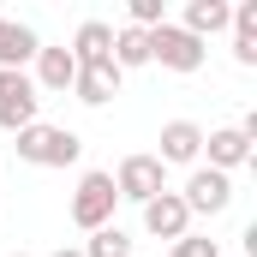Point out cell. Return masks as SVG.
<instances>
[{
	"mask_svg": "<svg viewBox=\"0 0 257 257\" xmlns=\"http://www.w3.org/2000/svg\"><path fill=\"white\" fill-rule=\"evenodd\" d=\"M36 90H54V96H66L72 90V78H78V60H72V48H36Z\"/></svg>",
	"mask_w": 257,
	"mask_h": 257,
	"instance_id": "cell-12",
	"label": "cell"
},
{
	"mask_svg": "<svg viewBox=\"0 0 257 257\" xmlns=\"http://www.w3.org/2000/svg\"><path fill=\"white\" fill-rule=\"evenodd\" d=\"M197 156H203V126H197V120H168L156 162H162V168H180V162H197Z\"/></svg>",
	"mask_w": 257,
	"mask_h": 257,
	"instance_id": "cell-9",
	"label": "cell"
},
{
	"mask_svg": "<svg viewBox=\"0 0 257 257\" xmlns=\"http://www.w3.org/2000/svg\"><path fill=\"white\" fill-rule=\"evenodd\" d=\"M84 156V138L66 126H24L18 132V162H30V168H72Z\"/></svg>",
	"mask_w": 257,
	"mask_h": 257,
	"instance_id": "cell-1",
	"label": "cell"
},
{
	"mask_svg": "<svg viewBox=\"0 0 257 257\" xmlns=\"http://www.w3.org/2000/svg\"><path fill=\"white\" fill-rule=\"evenodd\" d=\"M36 108H42V90L30 84V72H0V132H18L36 126Z\"/></svg>",
	"mask_w": 257,
	"mask_h": 257,
	"instance_id": "cell-4",
	"label": "cell"
},
{
	"mask_svg": "<svg viewBox=\"0 0 257 257\" xmlns=\"http://www.w3.org/2000/svg\"><path fill=\"white\" fill-rule=\"evenodd\" d=\"M144 36H150V66L180 72V78H186V72H197V66H203V54H209L197 36H186V30H180V24H156V30H144Z\"/></svg>",
	"mask_w": 257,
	"mask_h": 257,
	"instance_id": "cell-3",
	"label": "cell"
},
{
	"mask_svg": "<svg viewBox=\"0 0 257 257\" xmlns=\"http://www.w3.org/2000/svg\"><path fill=\"white\" fill-rule=\"evenodd\" d=\"M12 257H24V251H12Z\"/></svg>",
	"mask_w": 257,
	"mask_h": 257,
	"instance_id": "cell-21",
	"label": "cell"
},
{
	"mask_svg": "<svg viewBox=\"0 0 257 257\" xmlns=\"http://www.w3.org/2000/svg\"><path fill=\"white\" fill-rule=\"evenodd\" d=\"M72 60H78V66L114 60V24H102V18H84V24H78V36H72Z\"/></svg>",
	"mask_w": 257,
	"mask_h": 257,
	"instance_id": "cell-13",
	"label": "cell"
},
{
	"mask_svg": "<svg viewBox=\"0 0 257 257\" xmlns=\"http://www.w3.org/2000/svg\"><path fill=\"white\" fill-rule=\"evenodd\" d=\"M48 257H84V251H78V245H60V251H48Z\"/></svg>",
	"mask_w": 257,
	"mask_h": 257,
	"instance_id": "cell-20",
	"label": "cell"
},
{
	"mask_svg": "<svg viewBox=\"0 0 257 257\" xmlns=\"http://www.w3.org/2000/svg\"><path fill=\"white\" fill-rule=\"evenodd\" d=\"M233 60L239 66H257V0H239L233 6Z\"/></svg>",
	"mask_w": 257,
	"mask_h": 257,
	"instance_id": "cell-15",
	"label": "cell"
},
{
	"mask_svg": "<svg viewBox=\"0 0 257 257\" xmlns=\"http://www.w3.org/2000/svg\"><path fill=\"white\" fill-rule=\"evenodd\" d=\"M168 257H221V251H215V239H197V233H186V239H174V245H168Z\"/></svg>",
	"mask_w": 257,
	"mask_h": 257,
	"instance_id": "cell-19",
	"label": "cell"
},
{
	"mask_svg": "<svg viewBox=\"0 0 257 257\" xmlns=\"http://www.w3.org/2000/svg\"><path fill=\"white\" fill-rule=\"evenodd\" d=\"M114 174H102V168H90L84 180H78V192H72V221L84 227V233H96V227H114Z\"/></svg>",
	"mask_w": 257,
	"mask_h": 257,
	"instance_id": "cell-2",
	"label": "cell"
},
{
	"mask_svg": "<svg viewBox=\"0 0 257 257\" xmlns=\"http://www.w3.org/2000/svg\"><path fill=\"white\" fill-rule=\"evenodd\" d=\"M120 66L114 60H96V66H78V78H72V96L84 102V108H108L114 96H120Z\"/></svg>",
	"mask_w": 257,
	"mask_h": 257,
	"instance_id": "cell-8",
	"label": "cell"
},
{
	"mask_svg": "<svg viewBox=\"0 0 257 257\" xmlns=\"http://www.w3.org/2000/svg\"><path fill=\"white\" fill-rule=\"evenodd\" d=\"M114 192L126 197V203H138V209H144L150 197H162V192H168V168H162L156 156H144V150H138V156H126V162H120V174H114Z\"/></svg>",
	"mask_w": 257,
	"mask_h": 257,
	"instance_id": "cell-5",
	"label": "cell"
},
{
	"mask_svg": "<svg viewBox=\"0 0 257 257\" xmlns=\"http://www.w3.org/2000/svg\"><path fill=\"white\" fill-rule=\"evenodd\" d=\"M144 233H150V239H168V245L192 233V209L180 203V192H162V197L144 203Z\"/></svg>",
	"mask_w": 257,
	"mask_h": 257,
	"instance_id": "cell-7",
	"label": "cell"
},
{
	"mask_svg": "<svg viewBox=\"0 0 257 257\" xmlns=\"http://www.w3.org/2000/svg\"><path fill=\"white\" fill-rule=\"evenodd\" d=\"M203 150H209V168H215V174H233V168H245V162H251V138H245L239 126L203 132Z\"/></svg>",
	"mask_w": 257,
	"mask_h": 257,
	"instance_id": "cell-10",
	"label": "cell"
},
{
	"mask_svg": "<svg viewBox=\"0 0 257 257\" xmlns=\"http://www.w3.org/2000/svg\"><path fill=\"white\" fill-rule=\"evenodd\" d=\"M156 24H168V6L162 0H132V30H156Z\"/></svg>",
	"mask_w": 257,
	"mask_h": 257,
	"instance_id": "cell-18",
	"label": "cell"
},
{
	"mask_svg": "<svg viewBox=\"0 0 257 257\" xmlns=\"http://www.w3.org/2000/svg\"><path fill=\"white\" fill-rule=\"evenodd\" d=\"M180 203H186L192 215H221V209L233 203V180H227V174H215V168H192V180H186Z\"/></svg>",
	"mask_w": 257,
	"mask_h": 257,
	"instance_id": "cell-6",
	"label": "cell"
},
{
	"mask_svg": "<svg viewBox=\"0 0 257 257\" xmlns=\"http://www.w3.org/2000/svg\"><path fill=\"white\" fill-rule=\"evenodd\" d=\"M78 251H84V257H132V233H126V227H96Z\"/></svg>",
	"mask_w": 257,
	"mask_h": 257,
	"instance_id": "cell-17",
	"label": "cell"
},
{
	"mask_svg": "<svg viewBox=\"0 0 257 257\" xmlns=\"http://www.w3.org/2000/svg\"><path fill=\"white\" fill-rule=\"evenodd\" d=\"M114 66H120V72H132V66H150V36H144V30H114Z\"/></svg>",
	"mask_w": 257,
	"mask_h": 257,
	"instance_id": "cell-16",
	"label": "cell"
},
{
	"mask_svg": "<svg viewBox=\"0 0 257 257\" xmlns=\"http://www.w3.org/2000/svg\"><path fill=\"white\" fill-rule=\"evenodd\" d=\"M227 24H233V6H227V0H192V6H186V24H180V30L203 42V36H221Z\"/></svg>",
	"mask_w": 257,
	"mask_h": 257,
	"instance_id": "cell-14",
	"label": "cell"
},
{
	"mask_svg": "<svg viewBox=\"0 0 257 257\" xmlns=\"http://www.w3.org/2000/svg\"><path fill=\"white\" fill-rule=\"evenodd\" d=\"M36 48H42V36H36L30 24L0 18V72H24V66L36 60Z\"/></svg>",
	"mask_w": 257,
	"mask_h": 257,
	"instance_id": "cell-11",
	"label": "cell"
}]
</instances>
